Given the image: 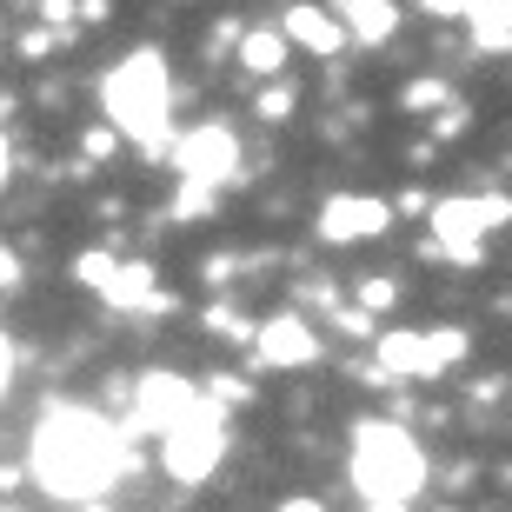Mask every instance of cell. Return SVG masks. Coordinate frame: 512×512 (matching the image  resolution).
<instances>
[{"instance_id": "obj_37", "label": "cell", "mask_w": 512, "mask_h": 512, "mask_svg": "<svg viewBox=\"0 0 512 512\" xmlns=\"http://www.w3.org/2000/svg\"><path fill=\"white\" fill-rule=\"evenodd\" d=\"M439 512H453V506H439Z\"/></svg>"}, {"instance_id": "obj_15", "label": "cell", "mask_w": 512, "mask_h": 512, "mask_svg": "<svg viewBox=\"0 0 512 512\" xmlns=\"http://www.w3.org/2000/svg\"><path fill=\"white\" fill-rule=\"evenodd\" d=\"M466 27H473L479 54H512V0H473Z\"/></svg>"}, {"instance_id": "obj_19", "label": "cell", "mask_w": 512, "mask_h": 512, "mask_svg": "<svg viewBox=\"0 0 512 512\" xmlns=\"http://www.w3.org/2000/svg\"><path fill=\"white\" fill-rule=\"evenodd\" d=\"M114 273H120V253L114 247H94V253H80V260H74V286H87V293H100V300H107Z\"/></svg>"}, {"instance_id": "obj_1", "label": "cell", "mask_w": 512, "mask_h": 512, "mask_svg": "<svg viewBox=\"0 0 512 512\" xmlns=\"http://www.w3.org/2000/svg\"><path fill=\"white\" fill-rule=\"evenodd\" d=\"M27 473L54 499L100 506V493H107L120 473H133V453H127V433L107 426L100 413H87V406H47V413L34 419Z\"/></svg>"}, {"instance_id": "obj_11", "label": "cell", "mask_w": 512, "mask_h": 512, "mask_svg": "<svg viewBox=\"0 0 512 512\" xmlns=\"http://www.w3.org/2000/svg\"><path fill=\"white\" fill-rule=\"evenodd\" d=\"M280 34L293 40L300 54H313V60H340V47H346L340 14H333V7H313V0H293V7H286Z\"/></svg>"}, {"instance_id": "obj_30", "label": "cell", "mask_w": 512, "mask_h": 512, "mask_svg": "<svg viewBox=\"0 0 512 512\" xmlns=\"http://www.w3.org/2000/svg\"><path fill=\"white\" fill-rule=\"evenodd\" d=\"M80 20H87V27H107V20H114V0H80Z\"/></svg>"}, {"instance_id": "obj_24", "label": "cell", "mask_w": 512, "mask_h": 512, "mask_svg": "<svg viewBox=\"0 0 512 512\" xmlns=\"http://www.w3.org/2000/svg\"><path fill=\"white\" fill-rule=\"evenodd\" d=\"M393 300H399V280H393V273H360V306H366V313H386Z\"/></svg>"}, {"instance_id": "obj_36", "label": "cell", "mask_w": 512, "mask_h": 512, "mask_svg": "<svg viewBox=\"0 0 512 512\" xmlns=\"http://www.w3.org/2000/svg\"><path fill=\"white\" fill-rule=\"evenodd\" d=\"M80 512H107V506H80Z\"/></svg>"}, {"instance_id": "obj_21", "label": "cell", "mask_w": 512, "mask_h": 512, "mask_svg": "<svg viewBox=\"0 0 512 512\" xmlns=\"http://www.w3.org/2000/svg\"><path fill=\"white\" fill-rule=\"evenodd\" d=\"M114 153H120V127L114 120H94V127L80 133V160H87V167H107Z\"/></svg>"}, {"instance_id": "obj_17", "label": "cell", "mask_w": 512, "mask_h": 512, "mask_svg": "<svg viewBox=\"0 0 512 512\" xmlns=\"http://www.w3.org/2000/svg\"><path fill=\"white\" fill-rule=\"evenodd\" d=\"M220 213V187H193V180H180V193H173L167 220L173 227H193V220H213Z\"/></svg>"}, {"instance_id": "obj_13", "label": "cell", "mask_w": 512, "mask_h": 512, "mask_svg": "<svg viewBox=\"0 0 512 512\" xmlns=\"http://www.w3.org/2000/svg\"><path fill=\"white\" fill-rule=\"evenodd\" d=\"M286 60H293V40L280 34V20L273 27H247V40H240V74L247 80H280L286 74Z\"/></svg>"}, {"instance_id": "obj_32", "label": "cell", "mask_w": 512, "mask_h": 512, "mask_svg": "<svg viewBox=\"0 0 512 512\" xmlns=\"http://www.w3.org/2000/svg\"><path fill=\"white\" fill-rule=\"evenodd\" d=\"M7 180H14V133L0 127V187H7Z\"/></svg>"}, {"instance_id": "obj_35", "label": "cell", "mask_w": 512, "mask_h": 512, "mask_svg": "<svg viewBox=\"0 0 512 512\" xmlns=\"http://www.w3.org/2000/svg\"><path fill=\"white\" fill-rule=\"evenodd\" d=\"M366 512H406V506H366Z\"/></svg>"}, {"instance_id": "obj_9", "label": "cell", "mask_w": 512, "mask_h": 512, "mask_svg": "<svg viewBox=\"0 0 512 512\" xmlns=\"http://www.w3.org/2000/svg\"><path fill=\"white\" fill-rule=\"evenodd\" d=\"M399 207L393 200H380V193H333L320 207V240L326 247H360V240H380V233H393Z\"/></svg>"}, {"instance_id": "obj_20", "label": "cell", "mask_w": 512, "mask_h": 512, "mask_svg": "<svg viewBox=\"0 0 512 512\" xmlns=\"http://www.w3.org/2000/svg\"><path fill=\"white\" fill-rule=\"evenodd\" d=\"M200 326H207L213 340H227V346H253V340H260V326H253L240 306H207V320H200Z\"/></svg>"}, {"instance_id": "obj_31", "label": "cell", "mask_w": 512, "mask_h": 512, "mask_svg": "<svg viewBox=\"0 0 512 512\" xmlns=\"http://www.w3.org/2000/svg\"><path fill=\"white\" fill-rule=\"evenodd\" d=\"M273 512H326V499H313V493H293V499H280Z\"/></svg>"}, {"instance_id": "obj_6", "label": "cell", "mask_w": 512, "mask_h": 512, "mask_svg": "<svg viewBox=\"0 0 512 512\" xmlns=\"http://www.w3.org/2000/svg\"><path fill=\"white\" fill-rule=\"evenodd\" d=\"M220 459H227V413H220V406H200L193 419H180V426L160 439V466H167V479H180V486H207V479L220 473Z\"/></svg>"}, {"instance_id": "obj_27", "label": "cell", "mask_w": 512, "mask_h": 512, "mask_svg": "<svg viewBox=\"0 0 512 512\" xmlns=\"http://www.w3.org/2000/svg\"><path fill=\"white\" fill-rule=\"evenodd\" d=\"M20 280H27V260L14 253V240H0V293H14Z\"/></svg>"}, {"instance_id": "obj_33", "label": "cell", "mask_w": 512, "mask_h": 512, "mask_svg": "<svg viewBox=\"0 0 512 512\" xmlns=\"http://www.w3.org/2000/svg\"><path fill=\"white\" fill-rule=\"evenodd\" d=\"M7 380H14V340L0 333V393H7Z\"/></svg>"}, {"instance_id": "obj_28", "label": "cell", "mask_w": 512, "mask_h": 512, "mask_svg": "<svg viewBox=\"0 0 512 512\" xmlns=\"http://www.w3.org/2000/svg\"><path fill=\"white\" fill-rule=\"evenodd\" d=\"M413 7L426 20H466V14H473V0H413Z\"/></svg>"}, {"instance_id": "obj_14", "label": "cell", "mask_w": 512, "mask_h": 512, "mask_svg": "<svg viewBox=\"0 0 512 512\" xmlns=\"http://www.w3.org/2000/svg\"><path fill=\"white\" fill-rule=\"evenodd\" d=\"M160 293H167V286H160V266L153 260H120L114 286H107V306H120V313H147Z\"/></svg>"}, {"instance_id": "obj_26", "label": "cell", "mask_w": 512, "mask_h": 512, "mask_svg": "<svg viewBox=\"0 0 512 512\" xmlns=\"http://www.w3.org/2000/svg\"><path fill=\"white\" fill-rule=\"evenodd\" d=\"M426 127H433V140H459V133L473 127V107H459V100H453V107H446L439 120H426Z\"/></svg>"}, {"instance_id": "obj_25", "label": "cell", "mask_w": 512, "mask_h": 512, "mask_svg": "<svg viewBox=\"0 0 512 512\" xmlns=\"http://www.w3.org/2000/svg\"><path fill=\"white\" fill-rule=\"evenodd\" d=\"M34 7H40V27H54V34H74L80 0H34Z\"/></svg>"}, {"instance_id": "obj_5", "label": "cell", "mask_w": 512, "mask_h": 512, "mask_svg": "<svg viewBox=\"0 0 512 512\" xmlns=\"http://www.w3.org/2000/svg\"><path fill=\"white\" fill-rule=\"evenodd\" d=\"M466 353H473V333L466 326H393V333L373 340L380 380H439Z\"/></svg>"}, {"instance_id": "obj_12", "label": "cell", "mask_w": 512, "mask_h": 512, "mask_svg": "<svg viewBox=\"0 0 512 512\" xmlns=\"http://www.w3.org/2000/svg\"><path fill=\"white\" fill-rule=\"evenodd\" d=\"M333 14H340L346 40H360V47H386L399 34V0H326Z\"/></svg>"}, {"instance_id": "obj_2", "label": "cell", "mask_w": 512, "mask_h": 512, "mask_svg": "<svg viewBox=\"0 0 512 512\" xmlns=\"http://www.w3.org/2000/svg\"><path fill=\"white\" fill-rule=\"evenodd\" d=\"M100 100H107V120L120 127L127 147H140L147 160H160V153L173 160L180 133H173V74H167V60H160V47L120 54L107 67V80H100Z\"/></svg>"}, {"instance_id": "obj_16", "label": "cell", "mask_w": 512, "mask_h": 512, "mask_svg": "<svg viewBox=\"0 0 512 512\" xmlns=\"http://www.w3.org/2000/svg\"><path fill=\"white\" fill-rule=\"evenodd\" d=\"M399 107H406L413 120H439L446 107H453V87H446V74H419V80H406Z\"/></svg>"}, {"instance_id": "obj_29", "label": "cell", "mask_w": 512, "mask_h": 512, "mask_svg": "<svg viewBox=\"0 0 512 512\" xmlns=\"http://www.w3.org/2000/svg\"><path fill=\"white\" fill-rule=\"evenodd\" d=\"M233 273H240V260H233V253H213V260H207V266H200V280H207V286H213V293H220V286H227V280H233Z\"/></svg>"}, {"instance_id": "obj_4", "label": "cell", "mask_w": 512, "mask_h": 512, "mask_svg": "<svg viewBox=\"0 0 512 512\" xmlns=\"http://www.w3.org/2000/svg\"><path fill=\"white\" fill-rule=\"evenodd\" d=\"M426 227H433L439 260L479 266V260H486V247H493V233L512 227V200H506V193H459V200H439Z\"/></svg>"}, {"instance_id": "obj_7", "label": "cell", "mask_w": 512, "mask_h": 512, "mask_svg": "<svg viewBox=\"0 0 512 512\" xmlns=\"http://www.w3.org/2000/svg\"><path fill=\"white\" fill-rule=\"evenodd\" d=\"M207 406V386H193L187 373H167V366H153L133 380V433H160L167 439L180 419H193Z\"/></svg>"}, {"instance_id": "obj_3", "label": "cell", "mask_w": 512, "mask_h": 512, "mask_svg": "<svg viewBox=\"0 0 512 512\" xmlns=\"http://www.w3.org/2000/svg\"><path fill=\"white\" fill-rule=\"evenodd\" d=\"M353 486L366 506H413L426 493V453L399 419H360L353 426Z\"/></svg>"}, {"instance_id": "obj_8", "label": "cell", "mask_w": 512, "mask_h": 512, "mask_svg": "<svg viewBox=\"0 0 512 512\" xmlns=\"http://www.w3.org/2000/svg\"><path fill=\"white\" fill-rule=\"evenodd\" d=\"M173 167L193 187H227V180H240V140H233L227 120H193L173 140Z\"/></svg>"}, {"instance_id": "obj_34", "label": "cell", "mask_w": 512, "mask_h": 512, "mask_svg": "<svg viewBox=\"0 0 512 512\" xmlns=\"http://www.w3.org/2000/svg\"><path fill=\"white\" fill-rule=\"evenodd\" d=\"M14 486H20V466H0V499L14 493Z\"/></svg>"}, {"instance_id": "obj_18", "label": "cell", "mask_w": 512, "mask_h": 512, "mask_svg": "<svg viewBox=\"0 0 512 512\" xmlns=\"http://www.w3.org/2000/svg\"><path fill=\"white\" fill-rule=\"evenodd\" d=\"M293 114H300V94H293L286 80H266L260 94H253V120H260V127H286Z\"/></svg>"}, {"instance_id": "obj_22", "label": "cell", "mask_w": 512, "mask_h": 512, "mask_svg": "<svg viewBox=\"0 0 512 512\" xmlns=\"http://www.w3.org/2000/svg\"><path fill=\"white\" fill-rule=\"evenodd\" d=\"M326 326H333L340 340H380V326H373V313H366V306H333V313H326Z\"/></svg>"}, {"instance_id": "obj_23", "label": "cell", "mask_w": 512, "mask_h": 512, "mask_svg": "<svg viewBox=\"0 0 512 512\" xmlns=\"http://www.w3.org/2000/svg\"><path fill=\"white\" fill-rule=\"evenodd\" d=\"M253 399V386L240 380V373H213L207 380V406H220V413H227V406H247Z\"/></svg>"}, {"instance_id": "obj_10", "label": "cell", "mask_w": 512, "mask_h": 512, "mask_svg": "<svg viewBox=\"0 0 512 512\" xmlns=\"http://www.w3.org/2000/svg\"><path fill=\"white\" fill-rule=\"evenodd\" d=\"M253 353H260V366H273V373H300V366L320 360V333H313L306 313H273V320H260Z\"/></svg>"}]
</instances>
